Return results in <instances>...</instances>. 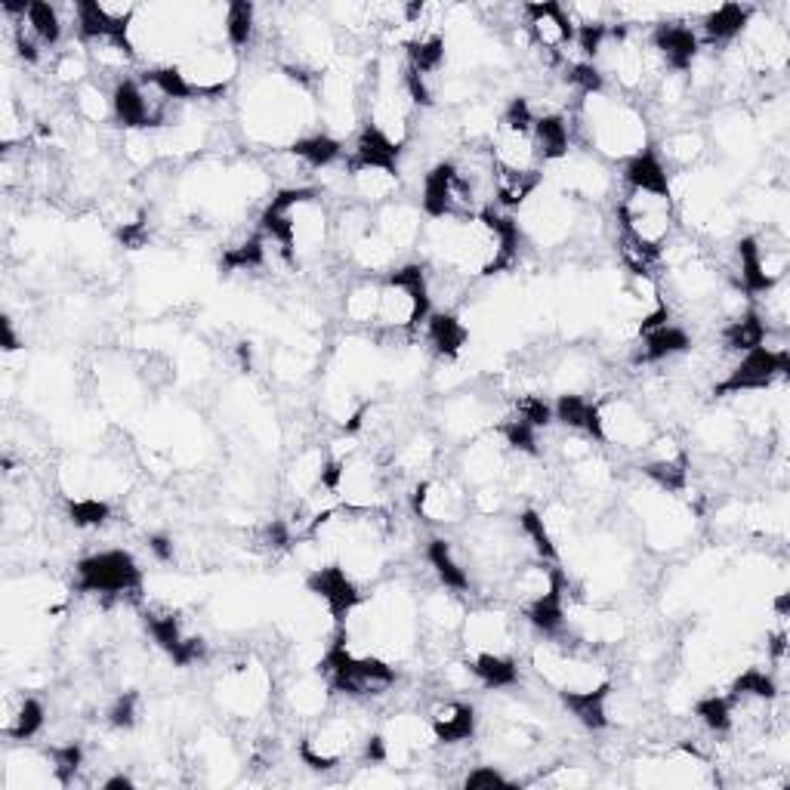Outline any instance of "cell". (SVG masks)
Returning <instances> with one entry per match:
<instances>
[{
    "label": "cell",
    "instance_id": "obj_1",
    "mask_svg": "<svg viewBox=\"0 0 790 790\" xmlns=\"http://www.w3.org/2000/svg\"><path fill=\"white\" fill-rule=\"evenodd\" d=\"M433 315V294H430V272L423 263H404L389 268L380 282V306L377 322L380 328L414 334Z\"/></svg>",
    "mask_w": 790,
    "mask_h": 790
},
{
    "label": "cell",
    "instance_id": "obj_2",
    "mask_svg": "<svg viewBox=\"0 0 790 790\" xmlns=\"http://www.w3.org/2000/svg\"><path fill=\"white\" fill-rule=\"evenodd\" d=\"M322 671L328 676V686L340 695L349 698H371V695H383L387 688L396 686L399 673L392 664H387L383 657L377 655H358L349 645V633L340 626V636L330 642V649L325 652Z\"/></svg>",
    "mask_w": 790,
    "mask_h": 790
},
{
    "label": "cell",
    "instance_id": "obj_3",
    "mask_svg": "<svg viewBox=\"0 0 790 790\" xmlns=\"http://www.w3.org/2000/svg\"><path fill=\"white\" fill-rule=\"evenodd\" d=\"M77 593L136 597L143 590V568L127 550H103L84 556L75 566Z\"/></svg>",
    "mask_w": 790,
    "mask_h": 790
},
{
    "label": "cell",
    "instance_id": "obj_4",
    "mask_svg": "<svg viewBox=\"0 0 790 790\" xmlns=\"http://www.w3.org/2000/svg\"><path fill=\"white\" fill-rule=\"evenodd\" d=\"M790 373V352L781 349H750L741 356V361L729 371L723 383H716L714 396H745V392H762V389L776 387L778 380H784Z\"/></svg>",
    "mask_w": 790,
    "mask_h": 790
},
{
    "label": "cell",
    "instance_id": "obj_5",
    "mask_svg": "<svg viewBox=\"0 0 790 790\" xmlns=\"http://www.w3.org/2000/svg\"><path fill=\"white\" fill-rule=\"evenodd\" d=\"M143 624H146V633L155 640V645L177 667H192V664H198L201 657L208 655V642L189 633L182 626V618L177 612H170V609H149V612L143 614Z\"/></svg>",
    "mask_w": 790,
    "mask_h": 790
},
{
    "label": "cell",
    "instance_id": "obj_6",
    "mask_svg": "<svg viewBox=\"0 0 790 790\" xmlns=\"http://www.w3.org/2000/svg\"><path fill=\"white\" fill-rule=\"evenodd\" d=\"M649 50L655 53L661 69L667 75H688L695 62L702 56V41L698 31L686 22H655V29L645 38Z\"/></svg>",
    "mask_w": 790,
    "mask_h": 790
},
{
    "label": "cell",
    "instance_id": "obj_7",
    "mask_svg": "<svg viewBox=\"0 0 790 790\" xmlns=\"http://www.w3.org/2000/svg\"><path fill=\"white\" fill-rule=\"evenodd\" d=\"M519 15H523V29L528 31L531 44L544 50L547 56H562V50L575 41V22L562 3H552V0L523 3Z\"/></svg>",
    "mask_w": 790,
    "mask_h": 790
},
{
    "label": "cell",
    "instance_id": "obj_8",
    "mask_svg": "<svg viewBox=\"0 0 790 790\" xmlns=\"http://www.w3.org/2000/svg\"><path fill=\"white\" fill-rule=\"evenodd\" d=\"M306 590L328 605L330 618H334L337 626L349 624L356 609L361 605V590H358L356 578L340 562L313 568L309 578H306Z\"/></svg>",
    "mask_w": 790,
    "mask_h": 790
},
{
    "label": "cell",
    "instance_id": "obj_9",
    "mask_svg": "<svg viewBox=\"0 0 790 790\" xmlns=\"http://www.w3.org/2000/svg\"><path fill=\"white\" fill-rule=\"evenodd\" d=\"M642 476L652 478L661 492L680 494L688 485V451L676 439H652L640 463Z\"/></svg>",
    "mask_w": 790,
    "mask_h": 790
},
{
    "label": "cell",
    "instance_id": "obj_10",
    "mask_svg": "<svg viewBox=\"0 0 790 790\" xmlns=\"http://www.w3.org/2000/svg\"><path fill=\"white\" fill-rule=\"evenodd\" d=\"M402 149L404 143L392 139L389 134H383L380 127L365 124L356 136V146L352 155L346 161V173H358V170H383L399 177V165H402Z\"/></svg>",
    "mask_w": 790,
    "mask_h": 790
},
{
    "label": "cell",
    "instance_id": "obj_11",
    "mask_svg": "<svg viewBox=\"0 0 790 790\" xmlns=\"http://www.w3.org/2000/svg\"><path fill=\"white\" fill-rule=\"evenodd\" d=\"M466 507V497L457 488H451L445 482L426 478L420 482L414 494H411V509L414 516L426 519V523H454Z\"/></svg>",
    "mask_w": 790,
    "mask_h": 790
},
{
    "label": "cell",
    "instance_id": "obj_12",
    "mask_svg": "<svg viewBox=\"0 0 790 790\" xmlns=\"http://www.w3.org/2000/svg\"><path fill=\"white\" fill-rule=\"evenodd\" d=\"M621 177H624L626 192L673 198L667 165H664L661 155H655L652 149H642L636 151V155H630V158L624 161V173H621Z\"/></svg>",
    "mask_w": 790,
    "mask_h": 790
},
{
    "label": "cell",
    "instance_id": "obj_13",
    "mask_svg": "<svg viewBox=\"0 0 790 790\" xmlns=\"http://www.w3.org/2000/svg\"><path fill=\"white\" fill-rule=\"evenodd\" d=\"M609 695H612V683H599V686L587 688H559L562 707L581 723L583 729L590 731H602L609 726Z\"/></svg>",
    "mask_w": 790,
    "mask_h": 790
},
{
    "label": "cell",
    "instance_id": "obj_14",
    "mask_svg": "<svg viewBox=\"0 0 790 790\" xmlns=\"http://www.w3.org/2000/svg\"><path fill=\"white\" fill-rule=\"evenodd\" d=\"M523 614L537 633H547V636H556L566 626V575L559 568L552 575L550 587L525 602Z\"/></svg>",
    "mask_w": 790,
    "mask_h": 790
},
{
    "label": "cell",
    "instance_id": "obj_15",
    "mask_svg": "<svg viewBox=\"0 0 790 790\" xmlns=\"http://www.w3.org/2000/svg\"><path fill=\"white\" fill-rule=\"evenodd\" d=\"M552 418L556 423H562L575 433H583L587 439H593L599 445H605V433H602V408L587 396L578 392H562L556 404H552Z\"/></svg>",
    "mask_w": 790,
    "mask_h": 790
},
{
    "label": "cell",
    "instance_id": "obj_16",
    "mask_svg": "<svg viewBox=\"0 0 790 790\" xmlns=\"http://www.w3.org/2000/svg\"><path fill=\"white\" fill-rule=\"evenodd\" d=\"M757 10L750 3H723L710 13H704L702 19V44L719 46V44H735L741 34L747 31V25L754 22Z\"/></svg>",
    "mask_w": 790,
    "mask_h": 790
},
{
    "label": "cell",
    "instance_id": "obj_17",
    "mask_svg": "<svg viewBox=\"0 0 790 790\" xmlns=\"http://www.w3.org/2000/svg\"><path fill=\"white\" fill-rule=\"evenodd\" d=\"M531 139H535V151L540 158V165H556L566 161L571 151V124L562 112H547L537 115L535 127H531Z\"/></svg>",
    "mask_w": 790,
    "mask_h": 790
},
{
    "label": "cell",
    "instance_id": "obj_18",
    "mask_svg": "<svg viewBox=\"0 0 790 790\" xmlns=\"http://www.w3.org/2000/svg\"><path fill=\"white\" fill-rule=\"evenodd\" d=\"M476 710L463 702L439 704L433 714H430V731H433L435 741H442V745L470 741V738L476 735Z\"/></svg>",
    "mask_w": 790,
    "mask_h": 790
},
{
    "label": "cell",
    "instance_id": "obj_19",
    "mask_svg": "<svg viewBox=\"0 0 790 790\" xmlns=\"http://www.w3.org/2000/svg\"><path fill=\"white\" fill-rule=\"evenodd\" d=\"M423 337H426V344H430L435 356L445 358V361H454V358H461V352L466 349L470 330H466V325H463L454 313H447V309H439V313H435L433 309V315H430L426 325H423Z\"/></svg>",
    "mask_w": 790,
    "mask_h": 790
},
{
    "label": "cell",
    "instance_id": "obj_20",
    "mask_svg": "<svg viewBox=\"0 0 790 790\" xmlns=\"http://www.w3.org/2000/svg\"><path fill=\"white\" fill-rule=\"evenodd\" d=\"M46 726V707L34 695L22 698H7L3 704V735L13 741H31L34 735H41Z\"/></svg>",
    "mask_w": 790,
    "mask_h": 790
},
{
    "label": "cell",
    "instance_id": "obj_21",
    "mask_svg": "<svg viewBox=\"0 0 790 790\" xmlns=\"http://www.w3.org/2000/svg\"><path fill=\"white\" fill-rule=\"evenodd\" d=\"M494 201L501 208L516 210L528 204V198L540 189L544 182V170H504V167H494Z\"/></svg>",
    "mask_w": 790,
    "mask_h": 790
},
{
    "label": "cell",
    "instance_id": "obj_22",
    "mask_svg": "<svg viewBox=\"0 0 790 790\" xmlns=\"http://www.w3.org/2000/svg\"><path fill=\"white\" fill-rule=\"evenodd\" d=\"M692 349V337L680 325H661V328L642 334V346L636 352V365H657L667 358L683 356Z\"/></svg>",
    "mask_w": 790,
    "mask_h": 790
},
{
    "label": "cell",
    "instance_id": "obj_23",
    "mask_svg": "<svg viewBox=\"0 0 790 790\" xmlns=\"http://www.w3.org/2000/svg\"><path fill=\"white\" fill-rule=\"evenodd\" d=\"M426 562L433 566L435 578H439V583L445 587L447 593H466V590L473 587L470 571L457 562L454 547H451V540H445V537H433V540L426 544Z\"/></svg>",
    "mask_w": 790,
    "mask_h": 790
},
{
    "label": "cell",
    "instance_id": "obj_24",
    "mask_svg": "<svg viewBox=\"0 0 790 790\" xmlns=\"http://www.w3.org/2000/svg\"><path fill=\"white\" fill-rule=\"evenodd\" d=\"M287 155H291V158H297L299 165H306L309 170H325V167H330L334 161H340V155H344V143L330 134L297 136V139L287 146Z\"/></svg>",
    "mask_w": 790,
    "mask_h": 790
},
{
    "label": "cell",
    "instance_id": "obj_25",
    "mask_svg": "<svg viewBox=\"0 0 790 790\" xmlns=\"http://www.w3.org/2000/svg\"><path fill=\"white\" fill-rule=\"evenodd\" d=\"M466 671L476 676L485 688H509L519 683V664L516 657L504 652H476L473 661L466 664Z\"/></svg>",
    "mask_w": 790,
    "mask_h": 790
},
{
    "label": "cell",
    "instance_id": "obj_26",
    "mask_svg": "<svg viewBox=\"0 0 790 790\" xmlns=\"http://www.w3.org/2000/svg\"><path fill=\"white\" fill-rule=\"evenodd\" d=\"M766 337H769V325L762 322L760 313H741L738 318H731L729 325L723 328V334H719L723 349L726 352H738V356L766 346Z\"/></svg>",
    "mask_w": 790,
    "mask_h": 790
},
{
    "label": "cell",
    "instance_id": "obj_27",
    "mask_svg": "<svg viewBox=\"0 0 790 790\" xmlns=\"http://www.w3.org/2000/svg\"><path fill=\"white\" fill-rule=\"evenodd\" d=\"M445 56H447V44L442 31L423 29L420 34H414V38L408 41V69L418 72V75L423 77L435 75V72L445 65Z\"/></svg>",
    "mask_w": 790,
    "mask_h": 790
},
{
    "label": "cell",
    "instance_id": "obj_28",
    "mask_svg": "<svg viewBox=\"0 0 790 790\" xmlns=\"http://www.w3.org/2000/svg\"><path fill=\"white\" fill-rule=\"evenodd\" d=\"M22 22H25V29L44 46H56L62 41L65 22H62L60 7H53V3H46V0H31L29 10L22 15Z\"/></svg>",
    "mask_w": 790,
    "mask_h": 790
},
{
    "label": "cell",
    "instance_id": "obj_29",
    "mask_svg": "<svg viewBox=\"0 0 790 790\" xmlns=\"http://www.w3.org/2000/svg\"><path fill=\"white\" fill-rule=\"evenodd\" d=\"M223 31H225V46H232L235 53H241L244 46H251L256 31V7L254 3H244L235 0L225 7L223 15Z\"/></svg>",
    "mask_w": 790,
    "mask_h": 790
},
{
    "label": "cell",
    "instance_id": "obj_30",
    "mask_svg": "<svg viewBox=\"0 0 790 790\" xmlns=\"http://www.w3.org/2000/svg\"><path fill=\"white\" fill-rule=\"evenodd\" d=\"M731 702H760L769 704L778 698V683L772 673L760 671V667H747L741 676H735V683L729 688Z\"/></svg>",
    "mask_w": 790,
    "mask_h": 790
},
{
    "label": "cell",
    "instance_id": "obj_31",
    "mask_svg": "<svg viewBox=\"0 0 790 790\" xmlns=\"http://www.w3.org/2000/svg\"><path fill=\"white\" fill-rule=\"evenodd\" d=\"M519 531H523L525 540L535 547V552L544 562H550V566L559 562V550H556V540H552V531L547 519H544V513H537L531 507L523 509L519 513Z\"/></svg>",
    "mask_w": 790,
    "mask_h": 790
},
{
    "label": "cell",
    "instance_id": "obj_32",
    "mask_svg": "<svg viewBox=\"0 0 790 790\" xmlns=\"http://www.w3.org/2000/svg\"><path fill=\"white\" fill-rule=\"evenodd\" d=\"M266 263L268 241L263 235H251V239H244L220 256V268H225V272H251V268H263Z\"/></svg>",
    "mask_w": 790,
    "mask_h": 790
},
{
    "label": "cell",
    "instance_id": "obj_33",
    "mask_svg": "<svg viewBox=\"0 0 790 790\" xmlns=\"http://www.w3.org/2000/svg\"><path fill=\"white\" fill-rule=\"evenodd\" d=\"M695 716L702 719V726L714 735H726L735 729V702L729 695H707L695 704Z\"/></svg>",
    "mask_w": 790,
    "mask_h": 790
},
{
    "label": "cell",
    "instance_id": "obj_34",
    "mask_svg": "<svg viewBox=\"0 0 790 790\" xmlns=\"http://www.w3.org/2000/svg\"><path fill=\"white\" fill-rule=\"evenodd\" d=\"M75 528H103L112 519V504L103 497H75L65 504Z\"/></svg>",
    "mask_w": 790,
    "mask_h": 790
},
{
    "label": "cell",
    "instance_id": "obj_35",
    "mask_svg": "<svg viewBox=\"0 0 790 790\" xmlns=\"http://www.w3.org/2000/svg\"><path fill=\"white\" fill-rule=\"evenodd\" d=\"M377 306H380V282L358 284L346 297V315L358 325H373L377 322Z\"/></svg>",
    "mask_w": 790,
    "mask_h": 790
},
{
    "label": "cell",
    "instance_id": "obj_36",
    "mask_svg": "<svg viewBox=\"0 0 790 790\" xmlns=\"http://www.w3.org/2000/svg\"><path fill=\"white\" fill-rule=\"evenodd\" d=\"M50 762H53V776H56V781L69 788V784L77 778V772H81V766H84V747H81V741H69V745L50 747Z\"/></svg>",
    "mask_w": 790,
    "mask_h": 790
},
{
    "label": "cell",
    "instance_id": "obj_37",
    "mask_svg": "<svg viewBox=\"0 0 790 790\" xmlns=\"http://www.w3.org/2000/svg\"><path fill=\"white\" fill-rule=\"evenodd\" d=\"M516 420H523L528 426H535L537 433L547 430L550 423H556L552 418V404L544 396H519L516 399Z\"/></svg>",
    "mask_w": 790,
    "mask_h": 790
},
{
    "label": "cell",
    "instance_id": "obj_38",
    "mask_svg": "<svg viewBox=\"0 0 790 790\" xmlns=\"http://www.w3.org/2000/svg\"><path fill=\"white\" fill-rule=\"evenodd\" d=\"M501 435H504V442H507L513 451H519V454H528V457H537L540 454V445H537V430L535 426H528V423H523V420L509 418L507 423H501Z\"/></svg>",
    "mask_w": 790,
    "mask_h": 790
},
{
    "label": "cell",
    "instance_id": "obj_39",
    "mask_svg": "<svg viewBox=\"0 0 790 790\" xmlns=\"http://www.w3.org/2000/svg\"><path fill=\"white\" fill-rule=\"evenodd\" d=\"M105 719H108L112 729H120V731L134 729L136 719H139V695H136V692H124V695H118V698L112 702V707H108Z\"/></svg>",
    "mask_w": 790,
    "mask_h": 790
},
{
    "label": "cell",
    "instance_id": "obj_40",
    "mask_svg": "<svg viewBox=\"0 0 790 790\" xmlns=\"http://www.w3.org/2000/svg\"><path fill=\"white\" fill-rule=\"evenodd\" d=\"M667 158H673V161H680V165H688V161H695L698 155H702V139L692 134V130H686V134H673L667 143Z\"/></svg>",
    "mask_w": 790,
    "mask_h": 790
},
{
    "label": "cell",
    "instance_id": "obj_41",
    "mask_svg": "<svg viewBox=\"0 0 790 790\" xmlns=\"http://www.w3.org/2000/svg\"><path fill=\"white\" fill-rule=\"evenodd\" d=\"M463 788L466 790H482V788H516V781H509L501 769L494 766H476L470 776L463 778Z\"/></svg>",
    "mask_w": 790,
    "mask_h": 790
},
{
    "label": "cell",
    "instance_id": "obj_42",
    "mask_svg": "<svg viewBox=\"0 0 790 790\" xmlns=\"http://www.w3.org/2000/svg\"><path fill=\"white\" fill-rule=\"evenodd\" d=\"M56 77L60 81H69V84H84L87 81V60L81 56V53H62L60 60H56Z\"/></svg>",
    "mask_w": 790,
    "mask_h": 790
},
{
    "label": "cell",
    "instance_id": "obj_43",
    "mask_svg": "<svg viewBox=\"0 0 790 790\" xmlns=\"http://www.w3.org/2000/svg\"><path fill=\"white\" fill-rule=\"evenodd\" d=\"M260 540L266 544L268 550H291V547H294V528L284 523V519H272V523L263 525Z\"/></svg>",
    "mask_w": 790,
    "mask_h": 790
},
{
    "label": "cell",
    "instance_id": "obj_44",
    "mask_svg": "<svg viewBox=\"0 0 790 790\" xmlns=\"http://www.w3.org/2000/svg\"><path fill=\"white\" fill-rule=\"evenodd\" d=\"M118 241L127 247V251H139L149 244V225H146V217H136V220H127V223L118 225Z\"/></svg>",
    "mask_w": 790,
    "mask_h": 790
},
{
    "label": "cell",
    "instance_id": "obj_45",
    "mask_svg": "<svg viewBox=\"0 0 790 790\" xmlns=\"http://www.w3.org/2000/svg\"><path fill=\"white\" fill-rule=\"evenodd\" d=\"M361 760L371 762V766H380V762L389 760V747L383 735H368L365 738V747H361Z\"/></svg>",
    "mask_w": 790,
    "mask_h": 790
},
{
    "label": "cell",
    "instance_id": "obj_46",
    "mask_svg": "<svg viewBox=\"0 0 790 790\" xmlns=\"http://www.w3.org/2000/svg\"><path fill=\"white\" fill-rule=\"evenodd\" d=\"M149 550L158 562H173L177 547H173V537L170 535H149Z\"/></svg>",
    "mask_w": 790,
    "mask_h": 790
},
{
    "label": "cell",
    "instance_id": "obj_47",
    "mask_svg": "<svg viewBox=\"0 0 790 790\" xmlns=\"http://www.w3.org/2000/svg\"><path fill=\"white\" fill-rule=\"evenodd\" d=\"M0 346H3V352H15V349H22L19 337H15L13 318H10V315H3V318H0Z\"/></svg>",
    "mask_w": 790,
    "mask_h": 790
},
{
    "label": "cell",
    "instance_id": "obj_48",
    "mask_svg": "<svg viewBox=\"0 0 790 790\" xmlns=\"http://www.w3.org/2000/svg\"><path fill=\"white\" fill-rule=\"evenodd\" d=\"M136 781L127 776H112L103 781V790H134Z\"/></svg>",
    "mask_w": 790,
    "mask_h": 790
}]
</instances>
